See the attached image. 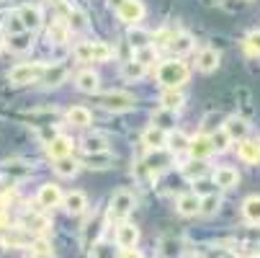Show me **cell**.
<instances>
[{"label":"cell","instance_id":"obj_8","mask_svg":"<svg viewBox=\"0 0 260 258\" xmlns=\"http://www.w3.org/2000/svg\"><path fill=\"white\" fill-rule=\"evenodd\" d=\"M3 245H11V248H28L34 243V235L23 227H8L3 235H0Z\"/></svg>","mask_w":260,"mask_h":258},{"label":"cell","instance_id":"obj_2","mask_svg":"<svg viewBox=\"0 0 260 258\" xmlns=\"http://www.w3.org/2000/svg\"><path fill=\"white\" fill-rule=\"evenodd\" d=\"M47 72V65L44 62H18L11 72H8V80L13 85H26V83H34L39 80Z\"/></svg>","mask_w":260,"mask_h":258},{"label":"cell","instance_id":"obj_1","mask_svg":"<svg viewBox=\"0 0 260 258\" xmlns=\"http://www.w3.org/2000/svg\"><path fill=\"white\" fill-rule=\"evenodd\" d=\"M188 67H185V62L180 60H168V62H160L157 67V80L165 85V88H178L183 85L185 80H188Z\"/></svg>","mask_w":260,"mask_h":258},{"label":"cell","instance_id":"obj_40","mask_svg":"<svg viewBox=\"0 0 260 258\" xmlns=\"http://www.w3.org/2000/svg\"><path fill=\"white\" fill-rule=\"evenodd\" d=\"M3 168H6L8 176H28V173H31V165L18 163V160H13V163H3Z\"/></svg>","mask_w":260,"mask_h":258},{"label":"cell","instance_id":"obj_24","mask_svg":"<svg viewBox=\"0 0 260 258\" xmlns=\"http://www.w3.org/2000/svg\"><path fill=\"white\" fill-rule=\"evenodd\" d=\"M67 34H70V26H67L64 18H54L52 26H49V31H47V36H49L52 44H64V42H67Z\"/></svg>","mask_w":260,"mask_h":258},{"label":"cell","instance_id":"obj_22","mask_svg":"<svg viewBox=\"0 0 260 258\" xmlns=\"http://www.w3.org/2000/svg\"><path fill=\"white\" fill-rule=\"evenodd\" d=\"M183 103H185V96L178 88H165V93L160 96V106L165 108V111H175V108H180Z\"/></svg>","mask_w":260,"mask_h":258},{"label":"cell","instance_id":"obj_38","mask_svg":"<svg viewBox=\"0 0 260 258\" xmlns=\"http://www.w3.org/2000/svg\"><path fill=\"white\" fill-rule=\"evenodd\" d=\"M155 60H157V49H155V47H144V49H137V52H134V62H139L142 67L152 65Z\"/></svg>","mask_w":260,"mask_h":258},{"label":"cell","instance_id":"obj_6","mask_svg":"<svg viewBox=\"0 0 260 258\" xmlns=\"http://www.w3.org/2000/svg\"><path fill=\"white\" fill-rule=\"evenodd\" d=\"M116 16H119V21H124L129 26H137L144 18L142 0H121V3L116 6Z\"/></svg>","mask_w":260,"mask_h":258},{"label":"cell","instance_id":"obj_46","mask_svg":"<svg viewBox=\"0 0 260 258\" xmlns=\"http://www.w3.org/2000/svg\"><path fill=\"white\" fill-rule=\"evenodd\" d=\"M221 258H240V255H237V253H224Z\"/></svg>","mask_w":260,"mask_h":258},{"label":"cell","instance_id":"obj_12","mask_svg":"<svg viewBox=\"0 0 260 258\" xmlns=\"http://www.w3.org/2000/svg\"><path fill=\"white\" fill-rule=\"evenodd\" d=\"M62 207H64L67 214H75L78 217V214H83L88 209V196L83 191H70V194L62 196Z\"/></svg>","mask_w":260,"mask_h":258},{"label":"cell","instance_id":"obj_47","mask_svg":"<svg viewBox=\"0 0 260 258\" xmlns=\"http://www.w3.org/2000/svg\"><path fill=\"white\" fill-rule=\"evenodd\" d=\"M49 3H54V6H59V3H64V0H49Z\"/></svg>","mask_w":260,"mask_h":258},{"label":"cell","instance_id":"obj_11","mask_svg":"<svg viewBox=\"0 0 260 258\" xmlns=\"http://www.w3.org/2000/svg\"><path fill=\"white\" fill-rule=\"evenodd\" d=\"M137 240H139V230H137L134 225L121 222V225L116 227V248L129 250V248H134V245H137Z\"/></svg>","mask_w":260,"mask_h":258},{"label":"cell","instance_id":"obj_17","mask_svg":"<svg viewBox=\"0 0 260 258\" xmlns=\"http://www.w3.org/2000/svg\"><path fill=\"white\" fill-rule=\"evenodd\" d=\"M221 129L227 132V137H230V139H237V142L247 139V134H250V124H247L245 119H240V117H232V119H227Z\"/></svg>","mask_w":260,"mask_h":258},{"label":"cell","instance_id":"obj_13","mask_svg":"<svg viewBox=\"0 0 260 258\" xmlns=\"http://www.w3.org/2000/svg\"><path fill=\"white\" fill-rule=\"evenodd\" d=\"M175 209H178V214H183V217H193V214H199V209H201V196L193 194V191L180 194L178 202H175Z\"/></svg>","mask_w":260,"mask_h":258},{"label":"cell","instance_id":"obj_15","mask_svg":"<svg viewBox=\"0 0 260 258\" xmlns=\"http://www.w3.org/2000/svg\"><path fill=\"white\" fill-rule=\"evenodd\" d=\"M188 153H191V158H193V160H201V163H204V160L214 153L209 134H199V137H193V139H191V145H188Z\"/></svg>","mask_w":260,"mask_h":258},{"label":"cell","instance_id":"obj_7","mask_svg":"<svg viewBox=\"0 0 260 258\" xmlns=\"http://www.w3.org/2000/svg\"><path fill=\"white\" fill-rule=\"evenodd\" d=\"M18 21H21V26L26 28V31H36V28H39L42 26V21H44V16H42V8L39 6H21L18 8Z\"/></svg>","mask_w":260,"mask_h":258},{"label":"cell","instance_id":"obj_44","mask_svg":"<svg viewBox=\"0 0 260 258\" xmlns=\"http://www.w3.org/2000/svg\"><path fill=\"white\" fill-rule=\"evenodd\" d=\"M39 137H42L44 145H49V142H52L54 137H59V134H57V129H52V127H42V129H39Z\"/></svg>","mask_w":260,"mask_h":258},{"label":"cell","instance_id":"obj_23","mask_svg":"<svg viewBox=\"0 0 260 258\" xmlns=\"http://www.w3.org/2000/svg\"><path fill=\"white\" fill-rule=\"evenodd\" d=\"M114 163V155L111 153H85V158L80 160V165H88V168H95V170H103Z\"/></svg>","mask_w":260,"mask_h":258},{"label":"cell","instance_id":"obj_27","mask_svg":"<svg viewBox=\"0 0 260 258\" xmlns=\"http://www.w3.org/2000/svg\"><path fill=\"white\" fill-rule=\"evenodd\" d=\"M54 170H57V176H62V178H72V176L80 170V163L72 158V155H67V158L54 160Z\"/></svg>","mask_w":260,"mask_h":258},{"label":"cell","instance_id":"obj_19","mask_svg":"<svg viewBox=\"0 0 260 258\" xmlns=\"http://www.w3.org/2000/svg\"><path fill=\"white\" fill-rule=\"evenodd\" d=\"M47 153H49V158H54V160L72 155V139H70V137H62V134L54 137V139L47 145Z\"/></svg>","mask_w":260,"mask_h":258},{"label":"cell","instance_id":"obj_10","mask_svg":"<svg viewBox=\"0 0 260 258\" xmlns=\"http://www.w3.org/2000/svg\"><path fill=\"white\" fill-rule=\"evenodd\" d=\"M36 202H39V207L44 209H52V207H59L62 204V191L57 183H44V186L39 189V194H36Z\"/></svg>","mask_w":260,"mask_h":258},{"label":"cell","instance_id":"obj_35","mask_svg":"<svg viewBox=\"0 0 260 258\" xmlns=\"http://www.w3.org/2000/svg\"><path fill=\"white\" fill-rule=\"evenodd\" d=\"M209 139H211V147H214V153H224V150H230V137H227V132L224 129H216L214 134H209Z\"/></svg>","mask_w":260,"mask_h":258},{"label":"cell","instance_id":"obj_25","mask_svg":"<svg viewBox=\"0 0 260 258\" xmlns=\"http://www.w3.org/2000/svg\"><path fill=\"white\" fill-rule=\"evenodd\" d=\"M75 85H78V91H83V93H95V91H98V75H95L93 70H83V72H78Z\"/></svg>","mask_w":260,"mask_h":258},{"label":"cell","instance_id":"obj_36","mask_svg":"<svg viewBox=\"0 0 260 258\" xmlns=\"http://www.w3.org/2000/svg\"><path fill=\"white\" fill-rule=\"evenodd\" d=\"M144 72H147V67H142L139 62H124V67H121V75L126 78V80H139V78H144Z\"/></svg>","mask_w":260,"mask_h":258},{"label":"cell","instance_id":"obj_48","mask_svg":"<svg viewBox=\"0 0 260 258\" xmlns=\"http://www.w3.org/2000/svg\"><path fill=\"white\" fill-rule=\"evenodd\" d=\"M0 54H3V42H0Z\"/></svg>","mask_w":260,"mask_h":258},{"label":"cell","instance_id":"obj_14","mask_svg":"<svg viewBox=\"0 0 260 258\" xmlns=\"http://www.w3.org/2000/svg\"><path fill=\"white\" fill-rule=\"evenodd\" d=\"M21 227H23V230H28V233L34 235V233H47V230L52 227V222H49V217H44V214L26 212V214H23V219H21Z\"/></svg>","mask_w":260,"mask_h":258},{"label":"cell","instance_id":"obj_51","mask_svg":"<svg viewBox=\"0 0 260 258\" xmlns=\"http://www.w3.org/2000/svg\"><path fill=\"white\" fill-rule=\"evenodd\" d=\"M257 147H260V142H257Z\"/></svg>","mask_w":260,"mask_h":258},{"label":"cell","instance_id":"obj_21","mask_svg":"<svg viewBox=\"0 0 260 258\" xmlns=\"http://www.w3.org/2000/svg\"><path fill=\"white\" fill-rule=\"evenodd\" d=\"M242 217L250 225H260V196L257 194H252L242 202Z\"/></svg>","mask_w":260,"mask_h":258},{"label":"cell","instance_id":"obj_18","mask_svg":"<svg viewBox=\"0 0 260 258\" xmlns=\"http://www.w3.org/2000/svg\"><path fill=\"white\" fill-rule=\"evenodd\" d=\"M237 155H240L242 163L257 165V163H260V147H257V142H252V139H242V142L237 145Z\"/></svg>","mask_w":260,"mask_h":258},{"label":"cell","instance_id":"obj_32","mask_svg":"<svg viewBox=\"0 0 260 258\" xmlns=\"http://www.w3.org/2000/svg\"><path fill=\"white\" fill-rule=\"evenodd\" d=\"M83 147L85 153H108V139L103 134H88L83 137Z\"/></svg>","mask_w":260,"mask_h":258},{"label":"cell","instance_id":"obj_31","mask_svg":"<svg viewBox=\"0 0 260 258\" xmlns=\"http://www.w3.org/2000/svg\"><path fill=\"white\" fill-rule=\"evenodd\" d=\"M129 42H132L134 52H137V49H144V47H152V44H150V42H152V34H150V31H144V28L132 26V31H129Z\"/></svg>","mask_w":260,"mask_h":258},{"label":"cell","instance_id":"obj_28","mask_svg":"<svg viewBox=\"0 0 260 258\" xmlns=\"http://www.w3.org/2000/svg\"><path fill=\"white\" fill-rule=\"evenodd\" d=\"M168 47H170V52L178 54V57H180V54H188V52L193 49V36H188V34H175L173 42H170Z\"/></svg>","mask_w":260,"mask_h":258},{"label":"cell","instance_id":"obj_4","mask_svg":"<svg viewBox=\"0 0 260 258\" xmlns=\"http://www.w3.org/2000/svg\"><path fill=\"white\" fill-rule=\"evenodd\" d=\"M75 57L83 62H106L114 57V47H108L106 42H83L75 47Z\"/></svg>","mask_w":260,"mask_h":258},{"label":"cell","instance_id":"obj_29","mask_svg":"<svg viewBox=\"0 0 260 258\" xmlns=\"http://www.w3.org/2000/svg\"><path fill=\"white\" fill-rule=\"evenodd\" d=\"M31 44H34V34H31V31L11 34V39H8L11 52H26V49H31Z\"/></svg>","mask_w":260,"mask_h":258},{"label":"cell","instance_id":"obj_45","mask_svg":"<svg viewBox=\"0 0 260 258\" xmlns=\"http://www.w3.org/2000/svg\"><path fill=\"white\" fill-rule=\"evenodd\" d=\"M119 258H144L139 250H134V248H129V250H121V255Z\"/></svg>","mask_w":260,"mask_h":258},{"label":"cell","instance_id":"obj_43","mask_svg":"<svg viewBox=\"0 0 260 258\" xmlns=\"http://www.w3.org/2000/svg\"><path fill=\"white\" fill-rule=\"evenodd\" d=\"M31 245H34V253H36V255H49V253H52V248H49L47 240H34Z\"/></svg>","mask_w":260,"mask_h":258},{"label":"cell","instance_id":"obj_16","mask_svg":"<svg viewBox=\"0 0 260 258\" xmlns=\"http://www.w3.org/2000/svg\"><path fill=\"white\" fill-rule=\"evenodd\" d=\"M142 142L147 150H162V147H168V132L162 127H150L142 134Z\"/></svg>","mask_w":260,"mask_h":258},{"label":"cell","instance_id":"obj_39","mask_svg":"<svg viewBox=\"0 0 260 258\" xmlns=\"http://www.w3.org/2000/svg\"><path fill=\"white\" fill-rule=\"evenodd\" d=\"M67 26H70V28H75V31H83V28L88 26V16H85L83 11H78V8H72V11H70V21H67Z\"/></svg>","mask_w":260,"mask_h":258},{"label":"cell","instance_id":"obj_41","mask_svg":"<svg viewBox=\"0 0 260 258\" xmlns=\"http://www.w3.org/2000/svg\"><path fill=\"white\" fill-rule=\"evenodd\" d=\"M64 75H67V70L64 67H47V72H44V78H47V83H52V85H57L59 80H64Z\"/></svg>","mask_w":260,"mask_h":258},{"label":"cell","instance_id":"obj_42","mask_svg":"<svg viewBox=\"0 0 260 258\" xmlns=\"http://www.w3.org/2000/svg\"><path fill=\"white\" fill-rule=\"evenodd\" d=\"M245 47H247V52H250V54H260V31H252V34L247 36Z\"/></svg>","mask_w":260,"mask_h":258},{"label":"cell","instance_id":"obj_37","mask_svg":"<svg viewBox=\"0 0 260 258\" xmlns=\"http://www.w3.org/2000/svg\"><path fill=\"white\" fill-rule=\"evenodd\" d=\"M160 245H162V255H165V258H175V255H180L183 240H180V238H165Z\"/></svg>","mask_w":260,"mask_h":258},{"label":"cell","instance_id":"obj_30","mask_svg":"<svg viewBox=\"0 0 260 258\" xmlns=\"http://www.w3.org/2000/svg\"><path fill=\"white\" fill-rule=\"evenodd\" d=\"M188 145L191 139L185 137L183 132H168V147L173 155H180V153H188Z\"/></svg>","mask_w":260,"mask_h":258},{"label":"cell","instance_id":"obj_50","mask_svg":"<svg viewBox=\"0 0 260 258\" xmlns=\"http://www.w3.org/2000/svg\"><path fill=\"white\" fill-rule=\"evenodd\" d=\"M216 3H221V0H216Z\"/></svg>","mask_w":260,"mask_h":258},{"label":"cell","instance_id":"obj_26","mask_svg":"<svg viewBox=\"0 0 260 258\" xmlns=\"http://www.w3.org/2000/svg\"><path fill=\"white\" fill-rule=\"evenodd\" d=\"M67 122H70L72 127H88V124L93 122V114L88 111L85 106H72L70 111H67Z\"/></svg>","mask_w":260,"mask_h":258},{"label":"cell","instance_id":"obj_33","mask_svg":"<svg viewBox=\"0 0 260 258\" xmlns=\"http://www.w3.org/2000/svg\"><path fill=\"white\" fill-rule=\"evenodd\" d=\"M90 258H119V250L114 248V243L98 240V243H93V248H90Z\"/></svg>","mask_w":260,"mask_h":258},{"label":"cell","instance_id":"obj_9","mask_svg":"<svg viewBox=\"0 0 260 258\" xmlns=\"http://www.w3.org/2000/svg\"><path fill=\"white\" fill-rule=\"evenodd\" d=\"M211 181L216 183L219 189H235L240 183V173L232 168V165H219L214 173H211Z\"/></svg>","mask_w":260,"mask_h":258},{"label":"cell","instance_id":"obj_49","mask_svg":"<svg viewBox=\"0 0 260 258\" xmlns=\"http://www.w3.org/2000/svg\"><path fill=\"white\" fill-rule=\"evenodd\" d=\"M250 258H260V253H257V255H250Z\"/></svg>","mask_w":260,"mask_h":258},{"label":"cell","instance_id":"obj_34","mask_svg":"<svg viewBox=\"0 0 260 258\" xmlns=\"http://www.w3.org/2000/svg\"><path fill=\"white\" fill-rule=\"evenodd\" d=\"M219 207H221V199H219L216 194H206V196H201V209H199V214L211 217V214L219 212Z\"/></svg>","mask_w":260,"mask_h":258},{"label":"cell","instance_id":"obj_3","mask_svg":"<svg viewBox=\"0 0 260 258\" xmlns=\"http://www.w3.org/2000/svg\"><path fill=\"white\" fill-rule=\"evenodd\" d=\"M132 209H134V194L129 189H119L108 202V219L111 222H121V219L132 214Z\"/></svg>","mask_w":260,"mask_h":258},{"label":"cell","instance_id":"obj_20","mask_svg":"<svg viewBox=\"0 0 260 258\" xmlns=\"http://www.w3.org/2000/svg\"><path fill=\"white\" fill-rule=\"evenodd\" d=\"M219 60H221V54H219L214 47H206V49H201V54H199V60H196V67H199L201 72H214V70L219 67Z\"/></svg>","mask_w":260,"mask_h":258},{"label":"cell","instance_id":"obj_5","mask_svg":"<svg viewBox=\"0 0 260 258\" xmlns=\"http://www.w3.org/2000/svg\"><path fill=\"white\" fill-rule=\"evenodd\" d=\"M98 101H101V106L106 108V111H114V114L132 111V108L137 106L134 96H132V93H121V91H111V93H103Z\"/></svg>","mask_w":260,"mask_h":258}]
</instances>
